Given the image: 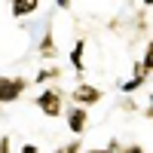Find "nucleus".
I'll use <instances>...</instances> for the list:
<instances>
[{
  "label": "nucleus",
  "mask_w": 153,
  "mask_h": 153,
  "mask_svg": "<svg viewBox=\"0 0 153 153\" xmlns=\"http://www.w3.org/2000/svg\"><path fill=\"white\" fill-rule=\"evenodd\" d=\"M34 104H37V110H40L43 117L55 120V117L65 113V92H61L58 86H49V89H43V92L34 98Z\"/></svg>",
  "instance_id": "1"
},
{
  "label": "nucleus",
  "mask_w": 153,
  "mask_h": 153,
  "mask_svg": "<svg viewBox=\"0 0 153 153\" xmlns=\"http://www.w3.org/2000/svg\"><path fill=\"white\" fill-rule=\"evenodd\" d=\"M25 89H28V80H25V76H6V74H0V107L16 104V101L25 95Z\"/></svg>",
  "instance_id": "2"
},
{
  "label": "nucleus",
  "mask_w": 153,
  "mask_h": 153,
  "mask_svg": "<svg viewBox=\"0 0 153 153\" xmlns=\"http://www.w3.org/2000/svg\"><path fill=\"white\" fill-rule=\"evenodd\" d=\"M65 98H71L74 104H80V107H92V104H98L101 98H104V92H101L98 86H92V83H76L74 86V92L71 95H65Z\"/></svg>",
  "instance_id": "3"
},
{
  "label": "nucleus",
  "mask_w": 153,
  "mask_h": 153,
  "mask_svg": "<svg viewBox=\"0 0 153 153\" xmlns=\"http://www.w3.org/2000/svg\"><path fill=\"white\" fill-rule=\"evenodd\" d=\"M68 113V129L80 138L86 129H89V107H80V104H74V107H68L65 110Z\"/></svg>",
  "instance_id": "4"
},
{
  "label": "nucleus",
  "mask_w": 153,
  "mask_h": 153,
  "mask_svg": "<svg viewBox=\"0 0 153 153\" xmlns=\"http://www.w3.org/2000/svg\"><path fill=\"white\" fill-rule=\"evenodd\" d=\"M37 55H40V58H46V61L58 58V43H55V34H52V28H46V31H43L40 43H37Z\"/></svg>",
  "instance_id": "5"
},
{
  "label": "nucleus",
  "mask_w": 153,
  "mask_h": 153,
  "mask_svg": "<svg viewBox=\"0 0 153 153\" xmlns=\"http://www.w3.org/2000/svg\"><path fill=\"white\" fill-rule=\"evenodd\" d=\"M37 9H40V0H9V16H12V19L34 16Z\"/></svg>",
  "instance_id": "6"
},
{
  "label": "nucleus",
  "mask_w": 153,
  "mask_h": 153,
  "mask_svg": "<svg viewBox=\"0 0 153 153\" xmlns=\"http://www.w3.org/2000/svg\"><path fill=\"white\" fill-rule=\"evenodd\" d=\"M83 52H86V40H76L74 49H71V65L76 71V76L83 80V74H86V61H83Z\"/></svg>",
  "instance_id": "7"
},
{
  "label": "nucleus",
  "mask_w": 153,
  "mask_h": 153,
  "mask_svg": "<svg viewBox=\"0 0 153 153\" xmlns=\"http://www.w3.org/2000/svg\"><path fill=\"white\" fill-rule=\"evenodd\" d=\"M58 80H61V68H58V65H46L43 71H37V74H34V83H37V86L58 83Z\"/></svg>",
  "instance_id": "8"
},
{
  "label": "nucleus",
  "mask_w": 153,
  "mask_h": 153,
  "mask_svg": "<svg viewBox=\"0 0 153 153\" xmlns=\"http://www.w3.org/2000/svg\"><path fill=\"white\" fill-rule=\"evenodd\" d=\"M144 83H147V76H138V74H135V76H132V80H126V83H123L120 89H123V92H126V95H132V92H138V89H141Z\"/></svg>",
  "instance_id": "9"
},
{
  "label": "nucleus",
  "mask_w": 153,
  "mask_h": 153,
  "mask_svg": "<svg viewBox=\"0 0 153 153\" xmlns=\"http://www.w3.org/2000/svg\"><path fill=\"white\" fill-rule=\"evenodd\" d=\"M80 150H83V144L76 141V138L68 141V144H61V147H55V153H80Z\"/></svg>",
  "instance_id": "10"
},
{
  "label": "nucleus",
  "mask_w": 153,
  "mask_h": 153,
  "mask_svg": "<svg viewBox=\"0 0 153 153\" xmlns=\"http://www.w3.org/2000/svg\"><path fill=\"white\" fill-rule=\"evenodd\" d=\"M150 65H153V49L147 46V49H144V58H141V68H144V71L150 74Z\"/></svg>",
  "instance_id": "11"
},
{
  "label": "nucleus",
  "mask_w": 153,
  "mask_h": 153,
  "mask_svg": "<svg viewBox=\"0 0 153 153\" xmlns=\"http://www.w3.org/2000/svg\"><path fill=\"white\" fill-rule=\"evenodd\" d=\"M120 153H147L141 144H126V147H120Z\"/></svg>",
  "instance_id": "12"
},
{
  "label": "nucleus",
  "mask_w": 153,
  "mask_h": 153,
  "mask_svg": "<svg viewBox=\"0 0 153 153\" xmlns=\"http://www.w3.org/2000/svg\"><path fill=\"white\" fill-rule=\"evenodd\" d=\"M19 150H22V153H40V147H37V144H22Z\"/></svg>",
  "instance_id": "13"
},
{
  "label": "nucleus",
  "mask_w": 153,
  "mask_h": 153,
  "mask_svg": "<svg viewBox=\"0 0 153 153\" xmlns=\"http://www.w3.org/2000/svg\"><path fill=\"white\" fill-rule=\"evenodd\" d=\"M0 153H9V135L0 138Z\"/></svg>",
  "instance_id": "14"
},
{
  "label": "nucleus",
  "mask_w": 153,
  "mask_h": 153,
  "mask_svg": "<svg viewBox=\"0 0 153 153\" xmlns=\"http://www.w3.org/2000/svg\"><path fill=\"white\" fill-rule=\"evenodd\" d=\"M55 3H58L61 9H71V0H55Z\"/></svg>",
  "instance_id": "15"
},
{
  "label": "nucleus",
  "mask_w": 153,
  "mask_h": 153,
  "mask_svg": "<svg viewBox=\"0 0 153 153\" xmlns=\"http://www.w3.org/2000/svg\"><path fill=\"white\" fill-rule=\"evenodd\" d=\"M86 153H107V150H104V147H89Z\"/></svg>",
  "instance_id": "16"
},
{
  "label": "nucleus",
  "mask_w": 153,
  "mask_h": 153,
  "mask_svg": "<svg viewBox=\"0 0 153 153\" xmlns=\"http://www.w3.org/2000/svg\"><path fill=\"white\" fill-rule=\"evenodd\" d=\"M141 3H144V6H153V0H141Z\"/></svg>",
  "instance_id": "17"
}]
</instances>
